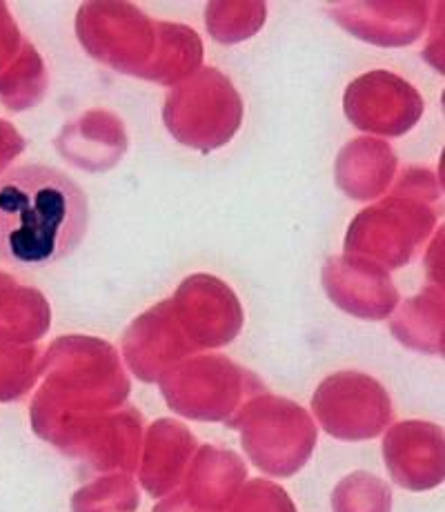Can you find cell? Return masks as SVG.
I'll list each match as a JSON object with an SVG mask.
<instances>
[{
  "instance_id": "6da1fadb",
  "label": "cell",
  "mask_w": 445,
  "mask_h": 512,
  "mask_svg": "<svg viewBox=\"0 0 445 512\" xmlns=\"http://www.w3.org/2000/svg\"><path fill=\"white\" fill-rule=\"evenodd\" d=\"M87 223V196L65 172L18 165L0 174V263L49 268L81 245Z\"/></svg>"
}]
</instances>
